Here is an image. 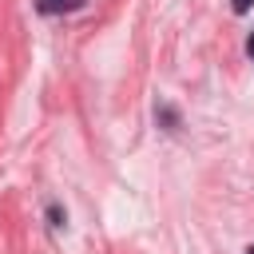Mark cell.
<instances>
[{"mask_svg":"<svg viewBox=\"0 0 254 254\" xmlns=\"http://www.w3.org/2000/svg\"><path fill=\"white\" fill-rule=\"evenodd\" d=\"M87 0H36V8L40 12H48V16H56V12H75V8H83Z\"/></svg>","mask_w":254,"mask_h":254,"instance_id":"6da1fadb","label":"cell"},{"mask_svg":"<svg viewBox=\"0 0 254 254\" xmlns=\"http://www.w3.org/2000/svg\"><path fill=\"white\" fill-rule=\"evenodd\" d=\"M250 4L254 0H234V12H250Z\"/></svg>","mask_w":254,"mask_h":254,"instance_id":"7a4b0ae2","label":"cell"},{"mask_svg":"<svg viewBox=\"0 0 254 254\" xmlns=\"http://www.w3.org/2000/svg\"><path fill=\"white\" fill-rule=\"evenodd\" d=\"M246 52H250V56H254V36H250V40H246Z\"/></svg>","mask_w":254,"mask_h":254,"instance_id":"3957f363","label":"cell"},{"mask_svg":"<svg viewBox=\"0 0 254 254\" xmlns=\"http://www.w3.org/2000/svg\"><path fill=\"white\" fill-rule=\"evenodd\" d=\"M246 254H254V246H250V250H246Z\"/></svg>","mask_w":254,"mask_h":254,"instance_id":"277c9868","label":"cell"}]
</instances>
